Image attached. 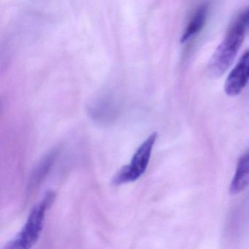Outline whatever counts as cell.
<instances>
[{
    "label": "cell",
    "mask_w": 249,
    "mask_h": 249,
    "mask_svg": "<svg viewBox=\"0 0 249 249\" xmlns=\"http://www.w3.org/2000/svg\"><path fill=\"white\" fill-rule=\"evenodd\" d=\"M248 27L240 16L231 25L208 62L207 72L210 77L220 78L228 71L243 44Z\"/></svg>",
    "instance_id": "cell-1"
},
{
    "label": "cell",
    "mask_w": 249,
    "mask_h": 249,
    "mask_svg": "<svg viewBox=\"0 0 249 249\" xmlns=\"http://www.w3.org/2000/svg\"><path fill=\"white\" fill-rule=\"evenodd\" d=\"M54 197L53 192L46 193L32 210L21 231L3 249H31L36 244L43 230L46 211L53 203Z\"/></svg>",
    "instance_id": "cell-2"
},
{
    "label": "cell",
    "mask_w": 249,
    "mask_h": 249,
    "mask_svg": "<svg viewBox=\"0 0 249 249\" xmlns=\"http://www.w3.org/2000/svg\"><path fill=\"white\" fill-rule=\"evenodd\" d=\"M157 138V133L154 132L144 141L132 157L130 164L122 167L113 177V185L119 186L135 181L143 175L149 163Z\"/></svg>",
    "instance_id": "cell-3"
},
{
    "label": "cell",
    "mask_w": 249,
    "mask_h": 249,
    "mask_svg": "<svg viewBox=\"0 0 249 249\" xmlns=\"http://www.w3.org/2000/svg\"><path fill=\"white\" fill-rule=\"evenodd\" d=\"M249 82V49L244 52L229 74L224 84V91L230 97L238 95Z\"/></svg>",
    "instance_id": "cell-4"
},
{
    "label": "cell",
    "mask_w": 249,
    "mask_h": 249,
    "mask_svg": "<svg viewBox=\"0 0 249 249\" xmlns=\"http://www.w3.org/2000/svg\"><path fill=\"white\" fill-rule=\"evenodd\" d=\"M117 102L110 94L104 95L94 100L89 107V113L93 120L100 124H110L117 116Z\"/></svg>",
    "instance_id": "cell-5"
},
{
    "label": "cell",
    "mask_w": 249,
    "mask_h": 249,
    "mask_svg": "<svg viewBox=\"0 0 249 249\" xmlns=\"http://www.w3.org/2000/svg\"><path fill=\"white\" fill-rule=\"evenodd\" d=\"M249 186V151L243 154L236 167L234 177L230 184L231 195H237Z\"/></svg>",
    "instance_id": "cell-6"
},
{
    "label": "cell",
    "mask_w": 249,
    "mask_h": 249,
    "mask_svg": "<svg viewBox=\"0 0 249 249\" xmlns=\"http://www.w3.org/2000/svg\"><path fill=\"white\" fill-rule=\"evenodd\" d=\"M208 14V7L207 5H201L195 11L182 34L180 43H186L200 33L206 24Z\"/></svg>",
    "instance_id": "cell-7"
},
{
    "label": "cell",
    "mask_w": 249,
    "mask_h": 249,
    "mask_svg": "<svg viewBox=\"0 0 249 249\" xmlns=\"http://www.w3.org/2000/svg\"><path fill=\"white\" fill-rule=\"evenodd\" d=\"M56 154H57V151L56 149L52 150L37 165V168L36 169L34 173H33V178H32L34 184H36V182L38 181L47 173L48 170L52 166V163L54 161Z\"/></svg>",
    "instance_id": "cell-8"
}]
</instances>
